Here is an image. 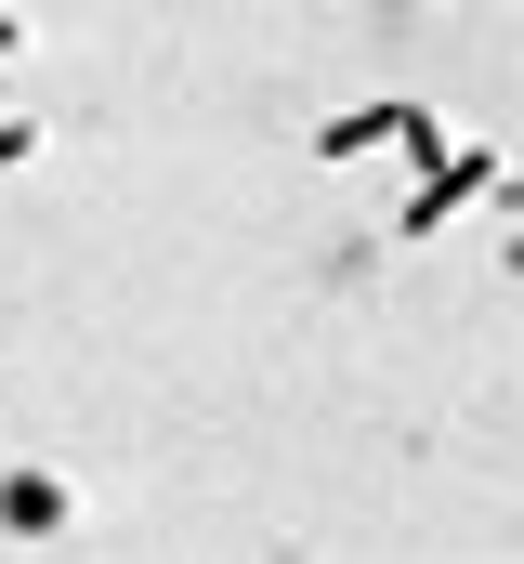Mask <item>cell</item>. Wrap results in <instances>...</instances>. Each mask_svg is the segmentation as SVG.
<instances>
[{"label": "cell", "instance_id": "5", "mask_svg": "<svg viewBox=\"0 0 524 564\" xmlns=\"http://www.w3.org/2000/svg\"><path fill=\"white\" fill-rule=\"evenodd\" d=\"M0 66H26V13H0Z\"/></svg>", "mask_w": 524, "mask_h": 564}, {"label": "cell", "instance_id": "2", "mask_svg": "<svg viewBox=\"0 0 524 564\" xmlns=\"http://www.w3.org/2000/svg\"><path fill=\"white\" fill-rule=\"evenodd\" d=\"M66 512H79L66 473H0V525H13V539H66Z\"/></svg>", "mask_w": 524, "mask_h": 564}, {"label": "cell", "instance_id": "4", "mask_svg": "<svg viewBox=\"0 0 524 564\" xmlns=\"http://www.w3.org/2000/svg\"><path fill=\"white\" fill-rule=\"evenodd\" d=\"M40 144H53V132H40V119H0V171H26Z\"/></svg>", "mask_w": 524, "mask_h": 564}, {"label": "cell", "instance_id": "1", "mask_svg": "<svg viewBox=\"0 0 524 564\" xmlns=\"http://www.w3.org/2000/svg\"><path fill=\"white\" fill-rule=\"evenodd\" d=\"M472 197H499V144H433L419 184H406V210H393V237H433V224H459Z\"/></svg>", "mask_w": 524, "mask_h": 564}, {"label": "cell", "instance_id": "3", "mask_svg": "<svg viewBox=\"0 0 524 564\" xmlns=\"http://www.w3.org/2000/svg\"><path fill=\"white\" fill-rule=\"evenodd\" d=\"M393 119H406V106H341V119L315 132V158H328V171H354V158H381V144H393Z\"/></svg>", "mask_w": 524, "mask_h": 564}]
</instances>
